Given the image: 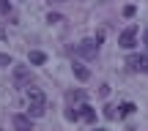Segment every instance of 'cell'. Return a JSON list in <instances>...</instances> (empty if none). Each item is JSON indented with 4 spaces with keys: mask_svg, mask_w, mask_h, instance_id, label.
<instances>
[{
    "mask_svg": "<svg viewBox=\"0 0 148 131\" xmlns=\"http://www.w3.org/2000/svg\"><path fill=\"white\" fill-rule=\"evenodd\" d=\"M25 98H27V107H47V96H44V90L38 88H25Z\"/></svg>",
    "mask_w": 148,
    "mask_h": 131,
    "instance_id": "cell-2",
    "label": "cell"
},
{
    "mask_svg": "<svg viewBox=\"0 0 148 131\" xmlns=\"http://www.w3.org/2000/svg\"><path fill=\"white\" fill-rule=\"evenodd\" d=\"M134 41H137V27H126V30L118 36V47H123V49H132L134 47Z\"/></svg>",
    "mask_w": 148,
    "mask_h": 131,
    "instance_id": "cell-3",
    "label": "cell"
},
{
    "mask_svg": "<svg viewBox=\"0 0 148 131\" xmlns=\"http://www.w3.org/2000/svg\"><path fill=\"white\" fill-rule=\"evenodd\" d=\"M132 112H134V104H132V101H126V104H121V117L132 115Z\"/></svg>",
    "mask_w": 148,
    "mask_h": 131,
    "instance_id": "cell-12",
    "label": "cell"
},
{
    "mask_svg": "<svg viewBox=\"0 0 148 131\" xmlns=\"http://www.w3.org/2000/svg\"><path fill=\"white\" fill-rule=\"evenodd\" d=\"M137 14V8H134V5H126V8H123V16H134Z\"/></svg>",
    "mask_w": 148,
    "mask_h": 131,
    "instance_id": "cell-17",
    "label": "cell"
},
{
    "mask_svg": "<svg viewBox=\"0 0 148 131\" xmlns=\"http://www.w3.org/2000/svg\"><path fill=\"white\" fill-rule=\"evenodd\" d=\"M93 131H104V128H93Z\"/></svg>",
    "mask_w": 148,
    "mask_h": 131,
    "instance_id": "cell-21",
    "label": "cell"
},
{
    "mask_svg": "<svg viewBox=\"0 0 148 131\" xmlns=\"http://www.w3.org/2000/svg\"><path fill=\"white\" fill-rule=\"evenodd\" d=\"M49 3H66V0H49Z\"/></svg>",
    "mask_w": 148,
    "mask_h": 131,
    "instance_id": "cell-20",
    "label": "cell"
},
{
    "mask_svg": "<svg viewBox=\"0 0 148 131\" xmlns=\"http://www.w3.org/2000/svg\"><path fill=\"white\" fill-rule=\"evenodd\" d=\"M99 44H101V36H96V38H85V41H79L77 47H74V55H77V58H96V52H99Z\"/></svg>",
    "mask_w": 148,
    "mask_h": 131,
    "instance_id": "cell-1",
    "label": "cell"
},
{
    "mask_svg": "<svg viewBox=\"0 0 148 131\" xmlns=\"http://www.w3.org/2000/svg\"><path fill=\"white\" fill-rule=\"evenodd\" d=\"M0 14H11V3L8 0H0Z\"/></svg>",
    "mask_w": 148,
    "mask_h": 131,
    "instance_id": "cell-15",
    "label": "cell"
},
{
    "mask_svg": "<svg viewBox=\"0 0 148 131\" xmlns=\"http://www.w3.org/2000/svg\"><path fill=\"white\" fill-rule=\"evenodd\" d=\"M143 47H145V49H148V30H145V33H143Z\"/></svg>",
    "mask_w": 148,
    "mask_h": 131,
    "instance_id": "cell-19",
    "label": "cell"
},
{
    "mask_svg": "<svg viewBox=\"0 0 148 131\" xmlns=\"http://www.w3.org/2000/svg\"><path fill=\"white\" fill-rule=\"evenodd\" d=\"M66 98H69V101H82V98H85V93H82V90H71Z\"/></svg>",
    "mask_w": 148,
    "mask_h": 131,
    "instance_id": "cell-13",
    "label": "cell"
},
{
    "mask_svg": "<svg viewBox=\"0 0 148 131\" xmlns=\"http://www.w3.org/2000/svg\"><path fill=\"white\" fill-rule=\"evenodd\" d=\"M27 60H30L33 66H44V63H47V55H44V52H38V49H33V52L27 55Z\"/></svg>",
    "mask_w": 148,
    "mask_h": 131,
    "instance_id": "cell-8",
    "label": "cell"
},
{
    "mask_svg": "<svg viewBox=\"0 0 148 131\" xmlns=\"http://www.w3.org/2000/svg\"><path fill=\"white\" fill-rule=\"evenodd\" d=\"M66 120H74V123H77L79 120V109H69V112H66Z\"/></svg>",
    "mask_w": 148,
    "mask_h": 131,
    "instance_id": "cell-14",
    "label": "cell"
},
{
    "mask_svg": "<svg viewBox=\"0 0 148 131\" xmlns=\"http://www.w3.org/2000/svg\"><path fill=\"white\" fill-rule=\"evenodd\" d=\"M47 22H52V25H55V22H63V16H60V14H49Z\"/></svg>",
    "mask_w": 148,
    "mask_h": 131,
    "instance_id": "cell-18",
    "label": "cell"
},
{
    "mask_svg": "<svg viewBox=\"0 0 148 131\" xmlns=\"http://www.w3.org/2000/svg\"><path fill=\"white\" fill-rule=\"evenodd\" d=\"M14 128H16V131H33L30 115H14Z\"/></svg>",
    "mask_w": 148,
    "mask_h": 131,
    "instance_id": "cell-6",
    "label": "cell"
},
{
    "mask_svg": "<svg viewBox=\"0 0 148 131\" xmlns=\"http://www.w3.org/2000/svg\"><path fill=\"white\" fill-rule=\"evenodd\" d=\"M79 120L96 123V109H93V107H88V104H82V107H79Z\"/></svg>",
    "mask_w": 148,
    "mask_h": 131,
    "instance_id": "cell-7",
    "label": "cell"
},
{
    "mask_svg": "<svg viewBox=\"0 0 148 131\" xmlns=\"http://www.w3.org/2000/svg\"><path fill=\"white\" fill-rule=\"evenodd\" d=\"M129 68L132 71H140V74H148V58L145 55H129Z\"/></svg>",
    "mask_w": 148,
    "mask_h": 131,
    "instance_id": "cell-4",
    "label": "cell"
},
{
    "mask_svg": "<svg viewBox=\"0 0 148 131\" xmlns=\"http://www.w3.org/2000/svg\"><path fill=\"white\" fill-rule=\"evenodd\" d=\"M104 117H110V120L121 117V107H104Z\"/></svg>",
    "mask_w": 148,
    "mask_h": 131,
    "instance_id": "cell-10",
    "label": "cell"
},
{
    "mask_svg": "<svg viewBox=\"0 0 148 131\" xmlns=\"http://www.w3.org/2000/svg\"><path fill=\"white\" fill-rule=\"evenodd\" d=\"M0 66H14V60H11V55H0Z\"/></svg>",
    "mask_w": 148,
    "mask_h": 131,
    "instance_id": "cell-16",
    "label": "cell"
},
{
    "mask_svg": "<svg viewBox=\"0 0 148 131\" xmlns=\"http://www.w3.org/2000/svg\"><path fill=\"white\" fill-rule=\"evenodd\" d=\"M74 77H77L79 82H85V79H90V71H88L82 63H74Z\"/></svg>",
    "mask_w": 148,
    "mask_h": 131,
    "instance_id": "cell-9",
    "label": "cell"
},
{
    "mask_svg": "<svg viewBox=\"0 0 148 131\" xmlns=\"http://www.w3.org/2000/svg\"><path fill=\"white\" fill-rule=\"evenodd\" d=\"M14 85L16 88H30V71L22 68V66H16L14 68Z\"/></svg>",
    "mask_w": 148,
    "mask_h": 131,
    "instance_id": "cell-5",
    "label": "cell"
},
{
    "mask_svg": "<svg viewBox=\"0 0 148 131\" xmlns=\"http://www.w3.org/2000/svg\"><path fill=\"white\" fill-rule=\"evenodd\" d=\"M44 112H47V107H27V115L30 117H44Z\"/></svg>",
    "mask_w": 148,
    "mask_h": 131,
    "instance_id": "cell-11",
    "label": "cell"
}]
</instances>
